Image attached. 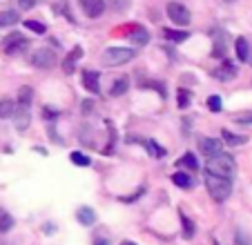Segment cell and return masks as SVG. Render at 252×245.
Returning a JSON list of instances; mask_svg holds the SVG:
<instances>
[{"label":"cell","instance_id":"cell-1","mask_svg":"<svg viewBox=\"0 0 252 245\" xmlns=\"http://www.w3.org/2000/svg\"><path fill=\"white\" fill-rule=\"evenodd\" d=\"M205 172H208L210 176H223V179H232L234 172H237V165H234V158L230 154L219 152V154L210 156L208 165H205Z\"/></svg>","mask_w":252,"mask_h":245},{"label":"cell","instance_id":"cell-2","mask_svg":"<svg viewBox=\"0 0 252 245\" xmlns=\"http://www.w3.org/2000/svg\"><path fill=\"white\" fill-rule=\"evenodd\" d=\"M205 187H208L210 196H212L214 201H217V203H223L225 198H230V194H232V181L223 179V176H210L208 174Z\"/></svg>","mask_w":252,"mask_h":245},{"label":"cell","instance_id":"cell-3","mask_svg":"<svg viewBox=\"0 0 252 245\" xmlns=\"http://www.w3.org/2000/svg\"><path fill=\"white\" fill-rule=\"evenodd\" d=\"M134 56H136V54H134V49H129V47H110L103 52L100 62H103L105 67H119V65L129 62Z\"/></svg>","mask_w":252,"mask_h":245},{"label":"cell","instance_id":"cell-4","mask_svg":"<svg viewBox=\"0 0 252 245\" xmlns=\"http://www.w3.org/2000/svg\"><path fill=\"white\" fill-rule=\"evenodd\" d=\"M27 47H29V40L18 31L9 33V36L2 40V52H5L7 56H18V54L25 52Z\"/></svg>","mask_w":252,"mask_h":245},{"label":"cell","instance_id":"cell-5","mask_svg":"<svg viewBox=\"0 0 252 245\" xmlns=\"http://www.w3.org/2000/svg\"><path fill=\"white\" fill-rule=\"evenodd\" d=\"M167 16H170V20L174 25H179V27H188L192 20L190 9H188L186 5H181V2H170V5H167Z\"/></svg>","mask_w":252,"mask_h":245},{"label":"cell","instance_id":"cell-6","mask_svg":"<svg viewBox=\"0 0 252 245\" xmlns=\"http://www.w3.org/2000/svg\"><path fill=\"white\" fill-rule=\"evenodd\" d=\"M32 62L38 67V69H52V67L56 65V54H54L52 49L43 47V49H38V52L32 56Z\"/></svg>","mask_w":252,"mask_h":245},{"label":"cell","instance_id":"cell-7","mask_svg":"<svg viewBox=\"0 0 252 245\" xmlns=\"http://www.w3.org/2000/svg\"><path fill=\"white\" fill-rule=\"evenodd\" d=\"M81 2V9L85 11L87 18H98L105 11V2L103 0H78Z\"/></svg>","mask_w":252,"mask_h":245},{"label":"cell","instance_id":"cell-8","mask_svg":"<svg viewBox=\"0 0 252 245\" xmlns=\"http://www.w3.org/2000/svg\"><path fill=\"white\" fill-rule=\"evenodd\" d=\"M127 38H129V43H132V45H138V47H143V45L150 43V31L145 27H138V25H134V27H129Z\"/></svg>","mask_w":252,"mask_h":245},{"label":"cell","instance_id":"cell-9","mask_svg":"<svg viewBox=\"0 0 252 245\" xmlns=\"http://www.w3.org/2000/svg\"><path fill=\"white\" fill-rule=\"evenodd\" d=\"M81 58H83V47H81V45H76V47L69 52V56L63 61V71H65V74H74Z\"/></svg>","mask_w":252,"mask_h":245},{"label":"cell","instance_id":"cell-10","mask_svg":"<svg viewBox=\"0 0 252 245\" xmlns=\"http://www.w3.org/2000/svg\"><path fill=\"white\" fill-rule=\"evenodd\" d=\"M83 87H85L87 92H92V94H98L100 92V74L98 71H83Z\"/></svg>","mask_w":252,"mask_h":245},{"label":"cell","instance_id":"cell-11","mask_svg":"<svg viewBox=\"0 0 252 245\" xmlns=\"http://www.w3.org/2000/svg\"><path fill=\"white\" fill-rule=\"evenodd\" d=\"M199 150L203 152L205 156H214L221 152V141H217V138H208V136H201L199 138Z\"/></svg>","mask_w":252,"mask_h":245},{"label":"cell","instance_id":"cell-12","mask_svg":"<svg viewBox=\"0 0 252 245\" xmlns=\"http://www.w3.org/2000/svg\"><path fill=\"white\" fill-rule=\"evenodd\" d=\"M237 74H239V69L234 67V62L232 61H223V65L214 71V78H219V80H223V83H225V80L237 78Z\"/></svg>","mask_w":252,"mask_h":245},{"label":"cell","instance_id":"cell-13","mask_svg":"<svg viewBox=\"0 0 252 245\" xmlns=\"http://www.w3.org/2000/svg\"><path fill=\"white\" fill-rule=\"evenodd\" d=\"M76 218H78L81 225H94L96 223V212L92 208H87V205H83V208H78Z\"/></svg>","mask_w":252,"mask_h":245},{"label":"cell","instance_id":"cell-14","mask_svg":"<svg viewBox=\"0 0 252 245\" xmlns=\"http://www.w3.org/2000/svg\"><path fill=\"white\" fill-rule=\"evenodd\" d=\"M14 116H16V127L23 132V129H27V125H29V109L27 107H23V105H18L16 107V112H14Z\"/></svg>","mask_w":252,"mask_h":245},{"label":"cell","instance_id":"cell-15","mask_svg":"<svg viewBox=\"0 0 252 245\" xmlns=\"http://www.w3.org/2000/svg\"><path fill=\"white\" fill-rule=\"evenodd\" d=\"M221 138H223L228 145H232V147L246 145V143H248V136H241V134H232V132H228V129H223V132H221Z\"/></svg>","mask_w":252,"mask_h":245},{"label":"cell","instance_id":"cell-16","mask_svg":"<svg viewBox=\"0 0 252 245\" xmlns=\"http://www.w3.org/2000/svg\"><path fill=\"white\" fill-rule=\"evenodd\" d=\"M234 49H237V58L241 62H246L248 58H250V47H248V40H246V38H237Z\"/></svg>","mask_w":252,"mask_h":245},{"label":"cell","instance_id":"cell-17","mask_svg":"<svg viewBox=\"0 0 252 245\" xmlns=\"http://www.w3.org/2000/svg\"><path fill=\"white\" fill-rule=\"evenodd\" d=\"M20 20L18 11L9 9V11H0V27H11V25H16Z\"/></svg>","mask_w":252,"mask_h":245},{"label":"cell","instance_id":"cell-18","mask_svg":"<svg viewBox=\"0 0 252 245\" xmlns=\"http://www.w3.org/2000/svg\"><path fill=\"white\" fill-rule=\"evenodd\" d=\"M181 167H188V170H199V160H196V156L192 154V152H188V154H183L181 158L176 160Z\"/></svg>","mask_w":252,"mask_h":245},{"label":"cell","instance_id":"cell-19","mask_svg":"<svg viewBox=\"0 0 252 245\" xmlns=\"http://www.w3.org/2000/svg\"><path fill=\"white\" fill-rule=\"evenodd\" d=\"M172 181H174L176 187H181V189H190L192 187V179L186 174V172H176V174L172 176Z\"/></svg>","mask_w":252,"mask_h":245},{"label":"cell","instance_id":"cell-20","mask_svg":"<svg viewBox=\"0 0 252 245\" xmlns=\"http://www.w3.org/2000/svg\"><path fill=\"white\" fill-rule=\"evenodd\" d=\"M163 36L167 38V40H172V43H183V40H188V31H176V29H163Z\"/></svg>","mask_w":252,"mask_h":245},{"label":"cell","instance_id":"cell-21","mask_svg":"<svg viewBox=\"0 0 252 245\" xmlns=\"http://www.w3.org/2000/svg\"><path fill=\"white\" fill-rule=\"evenodd\" d=\"M11 227H14V218H11V214L5 212V210H0V234L9 232Z\"/></svg>","mask_w":252,"mask_h":245},{"label":"cell","instance_id":"cell-22","mask_svg":"<svg viewBox=\"0 0 252 245\" xmlns=\"http://www.w3.org/2000/svg\"><path fill=\"white\" fill-rule=\"evenodd\" d=\"M16 112V103L9 98H5L2 103H0V118H11Z\"/></svg>","mask_w":252,"mask_h":245},{"label":"cell","instance_id":"cell-23","mask_svg":"<svg viewBox=\"0 0 252 245\" xmlns=\"http://www.w3.org/2000/svg\"><path fill=\"white\" fill-rule=\"evenodd\" d=\"M32 98H33V90H32V87H20V92H18V105H23V107H29Z\"/></svg>","mask_w":252,"mask_h":245},{"label":"cell","instance_id":"cell-24","mask_svg":"<svg viewBox=\"0 0 252 245\" xmlns=\"http://www.w3.org/2000/svg\"><path fill=\"white\" fill-rule=\"evenodd\" d=\"M127 87H129L127 78H119V80H116V83H114V85H112L110 94H112V96H123L125 92H127Z\"/></svg>","mask_w":252,"mask_h":245},{"label":"cell","instance_id":"cell-25","mask_svg":"<svg viewBox=\"0 0 252 245\" xmlns=\"http://www.w3.org/2000/svg\"><path fill=\"white\" fill-rule=\"evenodd\" d=\"M69 160L74 163V165H78V167H87V165L92 163V160L87 158L83 152H71V154H69Z\"/></svg>","mask_w":252,"mask_h":245},{"label":"cell","instance_id":"cell-26","mask_svg":"<svg viewBox=\"0 0 252 245\" xmlns=\"http://www.w3.org/2000/svg\"><path fill=\"white\" fill-rule=\"evenodd\" d=\"M145 147H148V152L154 156V158H163V156H165V150H163L157 141H145Z\"/></svg>","mask_w":252,"mask_h":245},{"label":"cell","instance_id":"cell-27","mask_svg":"<svg viewBox=\"0 0 252 245\" xmlns=\"http://www.w3.org/2000/svg\"><path fill=\"white\" fill-rule=\"evenodd\" d=\"M105 7H110L112 11H125L129 7V0H103Z\"/></svg>","mask_w":252,"mask_h":245},{"label":"cell","instance_id":"cell-28","mask_svg":"<svg viewBox=\"0 0 252 245\" xmlns=\"http://www.w3.org/2000/svg\"><path fill=\"white\" fill-rule=\"evenodd\" d=\"M181 225H183V236H186V239H192V236H194V223H192L186 214H181Z\"/></svg>","mask_w":252,"mask_h":245},{"label":"cell","instance_id":"cell-29","mask_svg":"<svg viewBox=\"0 0 252 245\" xmlns=\"http://www.w3.org/2000/svg\"><path fill=\"white\" fill-rule=\"evenodd\" d=\"M141 87L143 90H145V87H154V90L165 98V85H163V83H157V80H141Z\"/></svg>","mask_w":252,"mask_h":245},{"label":"cell","instance_id":"cell-30","mask_svg":"<svg viewBox=\"0 0 252 245\" xmlns=\"http://www.w3.org/2000/svg\"><path fill=\"white\" fill-rule=\"evenodd\" d=\"M25 27L36 31V33H45V29H47L43 23H38V20H25Z\"/></svg>","mask_w":252,"mask_h":245},{"label":"cell","instance_id":"cell-31","mask_svg":"<svg viewBox=\"0 0 252 245\" xmlns=\"http://www.w3.org/2000/svg\"><path fill=\"white\" fill-rule=\"evenodd\" d=\"M212 56H214V58H223V56H225V45H223V38H219V40L214 43Z\"/></svg>","mask_w":252,"mask_h":245},{"label":"cell","instance_id":"cell-32","mask_svg":"<svg viewBox=\"0 0 252 245\" xmlns=\"http://www.w3.org/2000/svg\"><path fill=\"white\" fill-rule=\"evenodd\" d=\"M176 100H179V107L186 109L188 105H190V92H188V90H179V98H176Z\"/></svg>","mask_w":252,"mask_h":245},{"label":"cell","instance_id":"cell-33","mask_svg":"<svg viewBox=\"0 0 252 245\" xmlns=\"http://www.w3.org/2000/svg\"><path fill=\"white\" fill-rule=\"evenodd\" d=\"M208 107H210V112H221L223 103H221L219 96H210V98H208Z\"/></svg>","mask_w":252,"mask_h":245},{"label":"cell","instance_id":"cell-34","mask_svg":"<svg viewBox=\"0 0 252 245\" xmlns=\"http://www.w3.org/2000/svg\"><path fill=\"white\" fill-rule=\"evenodd\" d=\"M234 122H237V125H252V112H246V114L234 116Z\"/></svg>","mask_w":252,"mask_h":245},{"label":"cell","instance_id":"cell-35","mask_svg":"<svg viewBox=\"0 0 252 245\" xmlns=\"http://www.w3.org/2000/svg\"><path fill=\"white\" fill-rule=\"evenodd\" d=\"M18 5H20L23 11H29V9H33V7L38 5V0H18Z\"/></svg>","mask_w":252,"mask_h":245},{"label":"cell","instance_id":"cell-36","mask_svg":"<svg viewBox=\"0 0 252 245\" xmlns=\"http://www.w3.org/2000/svg\"><path fill=\"white\" fill-rule=\"evenodd\" d=\"M94 245H110V241H103V239H96Z\"/></svg>","mask_w":252,"mask_h":245},{"label":"cell","instance_id":"cell-37","mask_svg":"<svg viewBox=\"0 0 252 245\" xmlns=\"http://www.w3.org/2000/svg\"><path fill=\"white\" fill-rule=\"evenodd\" d=\"M237 243H239V245H246V236L239 234V236H237Z\"/></svg>","mask_w":252,"mask_h":245},{"label":"cell","instance_id":"cell-38","mask_svg":"<svg viewBox=\"0 0 252 245\" xmlns=\"http://www.w3.org/2000/svg\"><path fill=\"white\" fill-rule=\"evenodd\" d=\"M223 2H234V0H223Z\"/></svg>","mask_w":252,"mask_h":245},{"label":"cell","instance_id":"cell-39","mask_svg":"<svg viewBox=\"0 0 252 245\" xmlns=\"http://www.w3.org/2000/svg\"><path fill=\"white\" fill-rule=\"evenodd\" d=\"M123 245H134V243H123Z\"/></svg>","mask_w":252,"mask_h":245},{"label":"cell","instance_id":"cell-40","mask_svg":"<svg viewBox=\"0 0 252 245\" xmlns=\"http://www.w3.org/2000/svg\"><path fill=\"white\" fill-rule=\"evenodd\" d=\"M214 245H219V243H217V241H214Z\"/></svg>","mask_w":252,"mask_h":245}]
</instances>
